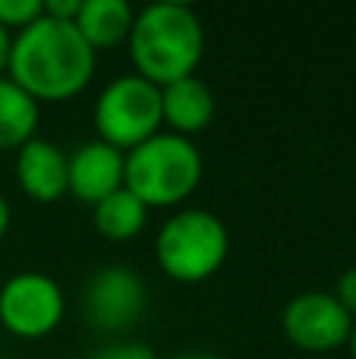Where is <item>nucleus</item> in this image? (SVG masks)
I'll return each mask as SVG.
<instances>
[{"mask_svg": "<svg viewBox=\"0 0 356 359\" xmlns=\"http://www.w3.org/2000/svg\"><path fill=\"white\" fill-rule=\"evenodd\" d=\"M95 54L98 50L82 38L73 19L41 13L10 41L6 76L35 101H63L92 82Z\"/></svg>", "mask_w": 356, "mask_h": 359, "instance_id": "nucleus-1", "label": "nucleus"}, {"mask_svg": "<svg viewBox=\"0 0 356 359\" xmlns=\"http://www.w3.org/2000/svg\"><path fill=\"white\" fill-rule=\"evenodd\" d=\"M126 41L136 73L161 88L196 76L205 54V25L193 6L161 0L136 13Z\"/></svg>", "mask_w": 356, "mask_h": 359, "instance_id": "nucleus-2", "label": "nucleus"}, {"mask_svg": "<svg viewBox=\"0 0 356 359\" xmlns=\"http://www.w3.org/2000/svg\"><path fill=\"white\" fill-rule=\"evenodd\" d=\"M202 180V151L193 139L177 133H155L126 151L123 186L149 208L180 205Z\"/></svg>", "mask_w": 356, "mask_h": 359, "instance_id": "nucleus-3", "label": "nucleus"}, {"mask_svg": "<svg viewBox=\"0 0 356 359\" xmlns=\"http://www.w3.org/2000/svg\"><path fill=\"white\" fill-rule=\"evenodd\" d=\"M231 252V233L214 211L180 208L161 224L155 240L158 265L180 284L208 280Z\"/></svg>", "mask_w": 356, "mask_h": 359, "instance_id": "nucleus-4", "label": "nucleus"}, {"mask_svg": "<svg viewBox=\"0 0 356 359\" xmlns=\"http://www.w3.org/2000/svg\"><path fill=\"white\" fill-rule=\"evenodd\" d=\"M161 88L139 73L111 79L95 101L98 139L120 151L136 149L155 133H161Z\"/></svg>", "mask_w": 356, "mask_h": 359, "instance_id": "nucleus-5", "label": "nucleus"}, {"mask_svg": "<svg viewBox=\"0 0 356 359\" xmlns=\"http://www.w3.org/2000/svg\"><path fill=\"white\" fill-rule=\"evenodd\" d=\"M67 299L54 278L41 271H19L0 287V322L10 334L38 341L60 325Z\"/></svg>", "mask_w": 356, "mask_h": 359, "instance_id": "nucleus-6", "label": "nucleus"}, {"mask_svg": "<svg viewBox=\"0 0 356 359\" xmlns=\"http://www.w3.org/2000/svg\"><path fill=\"white\" fill-rule=\"evenodd\" d=\"M145 299H149L145 280L136 268L104 265L92 271L85 290H82V312L95 331L120 337L142 318Z\"/></svg>", "mask_w": 356, "mask_h": 359, "instance_id": "nucleus-7", "label": "nucleus"}, {"mask_svg": "<svg viewBox=\"0 0 356 359\" xmlns=\"http://www.w3.org/2000/svg\"><path fill=\"white\" fill-rule=\"evenodd\" d=\"M353 318L328 290L296 293L281 312V328L287 341L309 353H328L350 344Z\"/></svg>", "mask_w": 356, "mask_h": 359, "instance_id": "nucleus-8", "label": "nucleus"}, {"mask_svg": "<svg viewBox=\"0 0 356 359\" xmlns=\"http://www.w3.org/2000/svg\"><path fill=\"white\" fill-rule=\"evenodd\" d=\"M123 168H126V151L114 149V145L92 139L82 142L79 149L69 155L67 164V192L88 205H98L104 196L117 192L123 186Z\"/></svg>", "mask_w": 356, "mask_h": 359, "instance_id": "nucleus-9", "label": "nucleus"}, {"mask_svg": "<svg viewBox=\"0 0 356 359\" xmlns=\"http://www.w3.org/2000/svg\"><path fill=\"white\" fill-rule=\"evenodd\" d=\"M67 164L69 155L41 136H32L16 149V180L25 196L38 202H54L67 192Z\"/></svg>", "mask_w": 356, "mask_h": 359, "instance_id": "nucleus-10", "label": "nucleus"}, {"mask_svg": "<svg viewBox=\"0 0 356 359\" xmlns=\"http://www.w3.org/2000/svg\"><path fill=\"white\" fill-rule=\"evenodd\" d=\"M161 117L177 136L202 133L214 117V95L199 76L161 86Z\"/></svg>", "mask_w": 356, "mask_h": 359, "instance_id": "nucleus-11", "label": "nucleus"}, {"mask_svg": "<svg viewBox=\"0 0 356 359\" xmlns=\"http://www.w3.org/2000/svg\"><path fill=\"white\" fill-rule=\"evenodd\" d=\"M132 19H136V13L126 0H82L73 22L82 32V38L98 50L126 41Z\"/></svg>", "mask_w": 356, "mask_h": 359, "instance_id": "nucleus-12", "label": "nucleus"}, {"mask_svg": "<svg viewBox=\"0 0 356 359\" xmlns=\"http://www.w3.org/2000/svg\"><path fill=\"white\" fill-rule=\"evenodd\" d=\"M92 221L95 230L107 240H132L149 224V205L139 196H132L126 186H120L117 192H111L98 205H92Z\"/></svg>", "mask_w": 356, "mask_h": 359, "instance_id": "nucleus-13", "label": "nucleus"}, {"mask_svg": "<svg viewBox=\"0 0 356 359\" xmlns=\"http://www.w3.org/2000/svg\"><path fill=\"white\" fill-rule=\"evenodd\" d=\"M38 130V101L10 76H0V151L25 145Z\"/></svg>", "mask_w": 356, "mask_h": 359, "instance_id": "nucleus-14", "label": "nucleus"}, {"mask_svg": "<svg viewBox=\"0 0 356 359\" xmlns=\"http://www.w3.org/2000/svg\"><path fill=\"white\" fill-rule=\"evenodd\" d=\"M44 13V0H0V25L10 29H25Z\"/></svg>", "mask_w": 356, "mask_h": 359, "instance_id": "nucleus-15", "label": "nucleus"}, {"mask_svg": "<svg viewBox=\"0 0 356 359\" xmlns=\"http://www.w3.org/2000/svg\"><path fill=\"white\" fill-rule=\"evenodd\" d=\"M85 359H158V356L142 341H111L104 347H95Z\"/></svg>", "mask_w": 356, "mask_h": 359, "instance_id": "nucleus-16", "label": "nucleus"}, {"mask_svg": "<svg viewBox=\"0 0 356 359\" xmlns=\"http://www.w3.org/2000/svg\"><path fill=\"white\" fill-rule=\"evenodd\" d=\"M334 299L350 312V318L356 322V265L347 268V271H341L338 284H334Z\"/></svg>", "mask_w": 356, "mask_h": 359, "instance_id": "nucleus-17", "label": "nucleus"}, {"mask_svg": "<svg viewBox=\"0 0 356 359\" xmlns=\"http://www.w3.org/2000/svg\"><path fill=\"white\" fill-rule=\"evenodd\" d=\"M82 0H44V13L54 19H76Z\"/></svg>", "mask_w": 356, "mask_h": 359, "instance_id": "nucleus-18", "label": "nucleus"}, {"mask_svg": "<svg viewBox=\"0 0 356 359\" xmlns=\"http://www.w3.org/2000/svg\"><path fill=\"white\" fill-rule=\"evenodd\" d=\"M10 32L0 25V76H4V69H6V60H10Z\"/></svg>", "mask_w": 356, "mask_h": 359, "instance_id": "nucleus-19", "label": "nucleus"}, {"mask_svg": "<svg viewBox=\"0 0 356 359\" xmlns=\"http://www.w3.org/2000/svg\"><path fill=\"white\" fill-rule=\"evenodd\" d=\"M10 217H13V211H10V202H6L4 196H0V236L10 230Z\"/></svg>", "mask_w": 356, "mask_h": 359, "instance_id": "nucleus-20", "label": "nucleus"}, {"mask_svg": "<svg viewBox=\"0 0 356 359\" xmlns=\"http://www.w3.org/2000/svg\"><path fill=\"white\" fill-rule=\"evenodd\" d=\"M177 359H221V356H214V353H199V350H196V353H183V356H177Z\"/></svg>", "mask_w": 356, "mask_h": 359, "instance_id": "nucleus-21", "label": "nucleus"}, {"mask_svg": "<svg viewBox=\"0 0 356 359\" xmlns=\"http://www.w3.org/2000/svg\"><path fill=\"white\" fill-rule=\"evenodd\" d=\"M350 353H353V359H356V325H353V334H350Z\"/></svg>", "mask_w": 356, "mask_h": 359, "instance_id": "nucleus-22", "label": "nucleus"}, {"mask_svg": "<svg viewBox=\"0 0 356 359\" xmlns=\"http://www.w3.org/2000/svg\"><path fill=\"white\" fill-rule=\"evenodd\" d=\"M0 359H10V356H4V353H0Z\"/></svg>", "mask_w": 356, "mask_h": 359, "instance_id": "nucleus-23", "label": "nucleus"}]
</instances>
